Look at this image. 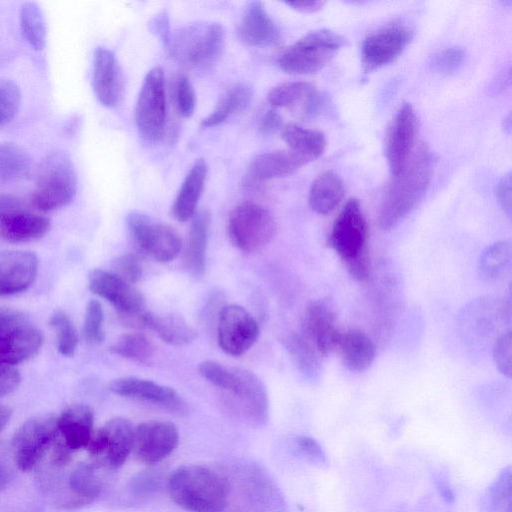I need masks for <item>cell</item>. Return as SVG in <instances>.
Returning a JSON list of instances; mask_svg holds the SVG:
<instances>
[{
	"label": "cell",
	"mask_w": 512,
	"mask_h": 512,
	"mask_svg": "<svg viewBox=\"0 0 512 512\" xmlns=\"http://www.w3.org/2000/svg\"><path fill=\"white\" fill-rule=\"evenodd\" d=\"M433 167V153L426 144H420L385 194L378 216L382 230L394 228L418 205L428 189Z\"/></svg>",
	"instance_id": "1"
},
{
	"label": "cell",
	"mask_w": 512,
	"mask_h": 512,
	"mask_svg": "<svg viewBox=\"0 0 512 512\" xmlns=\"http://www.w3.org/2000/svg\"><path fill=\"white\" fill-rule=\"evenodd\" d=\"M200 375L228 394V403L249 421L261 424L268 418V394L262 380L253 372L205 360L198 366Z\"/></svg>",
	"instance_id": "2"
},
{
	"label": "cell",
	"mask_w": 512,
	"mask_h": 512,
	"mask_svg": "<svg viewBox=\"0 0 512 512\" xmlns=\"http://www.w3.org/2000/svg\"><path fill=\"white\" fill-rule=\"evenodd\" d=\"M170 499L189 512H222L228 501L226 479L202 465H183L168 477Z\"/></svg>",
	"instance_id": "3"
},
{
	"label": "cell",
	"mask_w": 512,
	"mask_h": 512,
	"mask_svg": "<svg viewBox=\"0 0 512 512\" xmlns=\"http://www.w3.org/2000/svg\"><path fill=\"white\" fill-rule=\"evenodd\" d=\"M76 191L77 175L70 156L55 151L38 168L31 204L41 212L54 211L71 203Z\"/></svg>",
	"instance_id": "4"
},
{
	"label": "cell",
	"mask_w": 512,
	"mask_h": 512,
	"mask_svg": "<svg viewBox=\"0 0 512 512\" xmlns=\"http://www.w3.org/2000/svg\"><path fill=\"white\" fill-rule=\"evenodd\" d=\"M170 55L191 68H207L223 51L224 30L215 22H197L171 34L166 46Z\"/></svg>",
	"instance_id": "5"
},
{
	"label": "cell",
	"mask_w": 512,
	"mask_h": 512,
	"mask_svg": "<svg viewBox=\"0 0 512 512\" xmlns=\"http://www.w3.org/2000/svg\"><path fill=\"white\" fill-rule=\"evenodd\" d=\"M344 38L330 29L308 32L278 58L279 67L289 74H311L324 68L344 45Z\"/></svg>",
	"instance_id": "6"
},
{
	"label": "cell",
	"mask_w": 512,
	"mask_h": 512,
	"mask_svg": "<svg viewBox=\"0 0 512 512\" xmlns=\"http://www.w3.org/2000/svg\"><path fill=\"white\" fill-rule=\"evenodd\" d=\"M276 223L271 212L254 202H243L230 212L227 232L231 243L242 252L262 249L273 238Z\"/></svg>",
	"instance_id": "7"
},
{
	"label": "cell",
	"mask_w": 512,
	"mask_h": 512,
	"mask_svg": "<svg viewBox=\"0 0 512 512\" xmlns=\"http://www.w3.org/2000/svg\"><path fill=\"white\" fill-rule=\"evenodd\" d=\"M368 225L360 202L352 198L336 217L329 236V245L345 265L367 259Z\"/></svg>",
	"instance_id": "8"
},
{
	"label": "cell",
	"mask_w": 512,
	"mask_h": 512,
	"mask_svg": "<svg viewBox=\"0 0 512 512\" xmlns=\"http://www.w3.org/2000/svg\"><path fill=\"white\" fill-rule=\"evenodd\" d=\"M167 114L165 77L162 68L149 70L143 80L134 111L137 129L148 141L159 140Z\"/></svg>",
	"instance_id": "9"
},
{
	"label": "cell",
	"mask_w": 512,
	"mask_h": 512,
	"mask_svg": "<svg viewBox=\"0 0 512 512\" xmlns=\"http://www.w3.org/2000/svg\"><path fill=\"white\" fill-rule=\"evenodd\" d=\"M59 435L57 417L36 416L23 423L12 438L17 467L23 472L32 470Z\"/></svg>",
	"instance_id": "10"
},
{
	"label": "cell",
	"mask_w": 512,
	"mask_h": 512,
	"mask_svg": "<svg viewBox=\"0 0 512 512\" xmlns=\"http://www.w3.org/2000/svg\"><path fill=\"white\" fill-rule=\"evenodd\" d=\"M129 233L137 246L161 263L174 260L182 248L179 234L169 225L133 211L127 216Z\"/></svg>",
	"instance_id": "11"
},
{
	"label": "cell",
	"mask_w": 512,
	"mask_h": 512,
	"mask_svg": "<svg viewBox=\"0 0 512 512\" xmlns=\"http://www.w3.org/2000/svg\"><path fill=\"white\" fill-rule=\"evenodd\" d=\"M259 327L255 318L242 306L230 304L219 312L217 339L228 355L245 354L256 342Z\"/></svg>",
	"instance_id": "12"
},
{
	"label": "cell",
	"mask_w": 512,
	"mask_h": 512,
	"mask_svg": "<svg viewBox=\"0 0 512 512\" xmlns=\"http://www.w3.org/2000/svg\"><path fill=\"white\" fill-rule=\"evenodd\" d=\"M412 30L403 23L385 25L365 37L361 61L366 72L378 69L398 58L410 43Z\"/></svg>",
	"instance_id": "13"
},
{
	"label": "cell",
	"mask_w": 512,
	"mask_h": 512,
	"mask_svg": "<svg viewBox=\"0 0 512 512\" xmlns=\"http://www.w3.org/2000/svg\"><path fill=\"white\" fill-rule=\"evenodd\" d=\"M418 130V117L410 103H404L391 120L384 141L389 170L398 175L408 163Z\"/></svg>",
	"instance_id": "14"
},
{
	"label": "cell",
	"mask_w": 512,
	"mask_h": 512,
	"mask_svg": "<svg viewBox=\"0 0 512 512\" xmlns=\"http://www.w3.org/2000/svg\"><path fill=\"white\" fill-rule=\"evenodd\" d=\"M50 228L48 218L30 211L11 196H0V238L9 242H29L43 237Z\"/></svg>",
	"instance_id": "15"
},
{
	"label": "cell",
	"mask_w": 512,
	"mask_h": 512,
	"mask_svg": "<svg viewBox=\"0 0 512 512\" xmlns=\"http://www.w3.org/2000/svg\"><path fill=\"white\" fill-rule=\"evenodd\" d=\"M178 443V429L172 422L150 420L134 427L132 451L144 464L161 462L176 449Z\"/></svg>",
	"instance_id": "16"
},
{
	"label": "cell",
	"mask_w": 512,
	"mask_h": 512,
	"mask_svg": "<svg viewBox=\"0 0 512 512\" xmlns=\"http://www.w3.org/2000/svg\"><path fill=\"white\" fill-rule=\"evenodd\" d=\"M88 287L125 316L137 318L144 312V295L113 271L92 270L88 275Z\"/></svg>",
	"instance_id": "17"
},
{
	"label": "cell",
	"mask_w": 512,
	"mask_h": 512,
	"mask_svg": "<svg viewBox=\"0 0 512 512\" xmlns=\"http://www.w3.org/2000/svg\"><path fill=\"white\" fill-rule=\"evenodd\" d=\"M109 389L122 397L148 402L178 415L187 412L186 402L172 387L138 377H122L113 380Z\"/></svg>",
	"instance_id": "18"
},
{
	"label": "cell",
	"mask_w": 512,
	"mask_h": 512,
	"mask_svg": "<svg viewBox=\"0 0 512 512\" xmlns=\"http://www.w3.org/2000/svg\"><path fill=\"white\" fill-rule=\"evenodd\" d=\"M92 83L102 105L113 108L120 103L124 90L122 70L114 53L105 47L95 50Z\"/></svg>",
	"instance_id": "19"
},
{
	"label": "cell",
	"mask_w": 512,
	"mask_h": 512,
	"mask_svg": "<svg viewBox=\"0 0 512 512\" xmlns=\"http://www.w3.org/2000/svg\"><path fill=\"white\" fill-rule=\"evenodd\" d=\"M38 272V258L30 251H0V296L27 290Z\"/></svg>",
	"instance_id": "20"
},
{
	"label": "cell",
	"mask_w": 512,
	"mask_h": 512,
	"mask_svg": "<svg viewBox=\"0 0 512 512\" xmlns=\"http://www.w3.org/2000/svg\"><path fill=\"white\" fill-rule=\"evenodd\" d=\"M341 331L332 309L323 301L311 302L303 316V335L322 356L336 350Z\"/></svg>",
	"instance_id": "21"
},
{
	"label": "cell",
	"mask_w": 512,
	"mask_h": 512,
	"mask_svg": "<svg viewBox=\"0 0 512 512\" xmlns=\"http://www.w3.org/2000/svg\"><path fill=\"white\" fill-rule=\"evenodd\" d=\"M241 41L251 47H268L280 42V30L259 1L250 2L241 17L238 29Z\"/></svg>",
	"instance_id": "22"
},
{
	"label": "cell",
	"mask_w": 512,
	"mask_h": 512,
	"mask_svg": "<svg viewBox=\"0 0 512 512\" xmlns=\"http://www.w3.org/2000/svg\"><path fill=\"white\" fill-rule=\"evenodd\" d=\"M307 164L289 150L265 152L257 155L249 164L245 183L254 186L264 181L290 175Z\"/></svg>",
	"instance_id": "23"
},
{
	"label": "cell",
	"mask_w": 512,
	"mask_h": 512,
	"mask_svg": "<svg viewBox=\"0 0 512 512\" xmlns=\"http://www.w3.org/2000/svg\"><path fill=\"white\" fill-rule=\"evenodd\" d=\"M136 319L141 326L154 331L162 341L173 346L187 345L197 338L196 330L179 314L144 311Z\"/></svg>",
	"instance_id": "24"
},
{
	"label": "cell",
	"mask_w": 512,
	"mask_h": 512,
	"mask_svg": "<svg viewBox=\"0 0 512 512\" xmlns=\"http://www.w3.org/2000/svg\"><path fill=\"white\" fill-rule=\"evenodd\" d=\"M207 174L208 165L205 159L195 160L185 176L172 206V213L177 221L185 222L196 214Z\"/></svg>",
	"instance_id": "25"
},
{
	"label": "cell",
	"mask_w": 512,
	"mask_h": 512,
	"mask_svg": "<svg viewBox=\"0 0 512 512\" xmlns=\"http://www.w3.org/2000/svg\"><path fill=\"white\" fill-rule=\"evenodd\" d=\"M275 107L293 108L299 106L305 116H312L320 107V95L316 87L305 81H292L272 88L267 96Z\"/></svg>",
	"instance_id": "26"
},
{
	"label": "cell",
	"mask_w": 512,
	"mask_h": 512,
	"mask_svg": "<svg viewBox=\"0 0 512 512\" xmlns=\"http://www.w3.org/2000/svg\"><path fill=\"white\" fill-rule=\"evenodd\" d=\"M42 342L41 332L31 323L0 337V366L14 367L31 358L39 351Z\"/></svg>",
	"instance_id": "27"
},
{
	"label": "cell",
	"mask_w": 512,
	"mask_h": 512,
	"mask_svg": "<svg viewBox=\"0 0 512 512\" xmlns=\"http://www.w3.org/2000/svg\"><path fill=\"white\" fill-rule=\"evenodd\" d=\"M93 412L83 404L66 408L59 417V432L66 444L73 450L86 448L93 433Z\"/></svg>",
	"instance_id": "28"
},
{
	"label": "cell",
	"mask_w": 512,
	"mask_h": 512,
	"mask_svg": "<svg viewBox=\"0 0 512 512\" xmlns=\"http://www.w3.org/2000/svg\"><path fill=\"white\" fill-rule=\"evenodd\" d=\"M336 350L343 364L353 372L367 370L376 357L373 341L364 332L356 329L340 333Z\"/></svg>",
	"instance_id": "29"
},
{
	"label": "cell",
	"mask_w": 512,
	"mask_h": 512,
	"mask_svg": "<svg viewBox=\"0 0 512 512\" xmlns=\"http://www.w3.org/2000/svg\"><path fill=\"white\" fill-rule=\"evenodd\" d=\"M101 428L106 438V462L109 467L117 469L126 462L132 452L134 426L128 419L115 417Z\"/></svg>",
	"instance_id": "30"
},
{
	"label": "cell",
	"mask_w": 512,
	"mask_h": 512,
	"mask_svg": "<svg viewBox=\"0 0 512 512\" xmlns=\"http://www.w3.org/2000/svg\"><path fill=\"white\" fill-rule=\"evenodd\" d=\"M281 136L289 151L299 156L306 163L317 159L327 146L325 135L315 129L305 128L295 123L284 125Z\"/></svg>",
	"instance_id": "31"
},
{
	"label": "cell",
	"mask_w": 512,
	"mask_h": 512,
	"mask_svg": "<svg viewBox=\"0 0 512 512\" xmlns=\"http://www.w3.org/2000/svg\"><path fill=\"white\" fill-rule=\"evenodd\" d=\"M209 227L210 214L207 211L193 216L184 252L185 268L193 275H201L205 269Z\"/></svg>",
	"instance_id": "32"
},
{
	"label": "cell",
	"mask_w": 512,
	"mask_h": 512,
	"mask_svg": "<svg viewBox=\"0 0 512 512\" xmlns=\"http://www.w3.org/2000/svg\"><path fill=\"white\" fill-rule=\"evenodd\" d=\"M70 494L63 504L67 509H78L92 503L101 492V482L91 464L81 463L70 473L68 478Z\"/></svg>",
	"instance_id": "33"
},
{
	"label": "cell",
	"mask_w": 512,
	"mask_h": 512,
	"mask_svg": "<svg viewBox=\"0 0 512 512\" xmlns=\"http://www.w3.org/2000/svg\"><path fill=\"white\" fill-rule=\"evenodd\" d=\"M344 194V182L341 177L333 171H325L311 184L309 205L316 213L326 215L340 204Z\"/></svg>",
	"instance_id": "34"
},
{
	"label": "cell",
	"mask_w": 512,
	"mask_h": 512,
	"mask_svg": "<svg viewBox=\"0 0 512 512\" xmlns=\"http://www.w3.org/2000/svg\"><path fill=\"white\" fill-rule=\"evenodd\" d=\"M251 89L245 84H236L228 88L220 97L215 108L201 121L205 128L224 122L231 115L246 109L251 101Z\"/></svg>",
	"instance_id": "35"
},
{
	"label": "cell",
	"mask_w": 512,
	"mask_h": 512,
	"mask_svg": "<svg viewBox=\"0 0 512 512\" xmlns=\"http://www.w3.org/2000/svg\"><path fill=\"white\" fill-rule=\"evenodd\" d=\"M286 349L298 368L306 376H314L320 369V354L313 344L303 335L292 333L285 339Z\"/></svg>",
	"instance_id": "36"
},
{
	"label": "cell",
	"mask_w": 512,
	"mask_h": 512,
	"mask_svg": "<svg viewBox=\"0 0 512 512\" xmlns=\"http://www.w3.org/2000/svg\"><path fill=\"white\" fill-rule=\"evenodd\" d=\"M512 249L508 241H498L487 247L479 258V275L486 281L496 280L510 267Z\"/></svg>",
	"instance_id": "37"
},
{
	"label": "cell",
	"mask_w": 512,
	"mask_h": 512,
	"mask_svg": "<svg viewBox=\"0 0 512 512\" xmlns=\"http://www.w3.org/2000/svg\"><path fill=\"white\" fill-rule=\"evenodd\" d=\"M31 158L26 151L13 143H0V182H12L27 176Z\"/></svg>",
	"instance_id": "38"
},
{
	"label": "cell",
	"mask_w": 512,
	"mask_h": 512,
	"mask_svg": "<svg viewBox=\"0 0 512 512\" xmlns=\"http://www.w3.org/2000/svg\"><path fill=\"white\" fill-rule=\"evenodd\" d=\"M110 352L136 362H147L155 352L153 342L143 333L121 335L109 348Z\"/></svg>",
	"instance_id": "39"
},
{
	"label": "cell",
	"mask_w": 512,
	"mask_h": 512,
	"mask_svg": "<svg viewBox=\"0 0 512 512\" xmlns=\"http://www.w3.org/2000/svg\"><path fill=\"white\" fill-rule=\"evenodd\" d=\"M20 23L26 41L36 50L46 44V23L41 8L35 2H25L20 9Z\"/></svg>",
	"instance_id": "40"
},
{
	"label": "cell",
	"mask_w": 512,
	"mask_h": 512,
	"mask_svg": "<svg viewBox=\"0 0 512 512\" xmlns=\"http://www.w3.org/2000/svg\"><path fill=\"white\" fill-rule=\"evenodd\" d=\"M49 325L56 333L59 353L67 357L73 356L77 348L78 337L69 316L64 311L57 310L51 315Z\"/></svg>",
	"instance_id": "41"
},
{
	"label": "cell",
	"mask_w": 512,
	"mask_h": 512,
	"mask_svg": "<svg viewBox=\"0 0 512 512\" xmlns=\"http://www.w3.org/2000/svg\"><path fill=\"white\" fill-rule=\"evenodd\" d=\"M511 495V470L510 467L503 469L497 479L488 488L484 506L487 511H496L509 503Z\"/></svg>",
	"instance_id": "42"
},
{
	"label": "cell",
	"mask_w": 512,
	"mask_h": 512,
	"mask_svg": "<svg viewBox=\"0 0 512 512\" xmlns=\"http://www.w3.org/2000/svg\"><path fill=\"white\" fill-rule=\"evenodd\" d=\"M104 313L99 301L91 299L86 306L83 336L88 343L97 344L104 339L103 330Z\"/></svg>",
	"instance_id": "43"
},
{
	"label": "cell",
	"mask_w": 512,
	"mask_h": 512,
	"mask_svg": "<svg viewBox=\"0 0 512 512\" xmlns=\"http://www.w3.org/2000/svg\"><path fill=\"white\" fill-rule=\"evenodd\" d=\"M21 104L19 87L9 79L0 78V127L10 122Z\"/></svg>",
	"instance_id": "44"
},
{
	"label": "cell",
	"mask_w": 512,
	"mask_h": 512,
	"mask_svg": "<svg viewBox=\"0 0 512 512\" xmlns=\"http://www.w3.org/2000/svg\"><path fill=\"white\" fill-rule=\"evenodd\" d=\"M175 104L182 117L189 118L195 110V92L186 76H179L175 83Z\"/></svg>",
	"instance_id": "45"
},
{
	"label": "cell",
	"mask_w": 512,
	"mask_h": 512,
	"mask_svg": "<svg viewBox=\"0 0 512 512\" xmlns=\"http://www.w3.org/2000/svg\"><path fill=\"white\" fill-rule=\"evenodd\" d=\"M511 352L512 337L511 331L508 330L496 339L493 346L494 363L499 372L508 378L511 377Z\"/></svg>",
	"instance_id": "46"
},
{
	"label": "cell",
	"mask_w": 512,
	"mask_h": 512,
	"mask_svg": "<svg viewBox=\"0 0 512 512\" xmlns=\"http://www.w3.org/2000/svg\"><path fill=\"white\" fill-rule=\"evenodd\" d=\"M463 60V49L460 47H449L440 51L434 57L433 66L442 74H450L458 69Z\"/></svg>",
	"instance_id": "47"
},
{
	"label": "cell",
	"mask_w": 512,
	"mask_h": 512,
	"mask_svg": "<svg viewBox=\"0 0 512 512\" xmlns=\"http://www.w3.org/2000/svg\"><path fill=\"white\" fill-rule=\"evenodd\" d=\"M114 268V273L131 284L139 281L142 276L141 263L138 257L131 253L124 254L117 258L115 260Z\"/></svg>",
	"instance_id": "48"
},
{
	"label": "cell",
	"mask_w": 512,
	"mask_h": 512,
	"mask_svg": "<svg viewBox=\"0 0 512 512\" xmlns=\"http://www.w3.org/2000/svg\"><path fill=\"white\" fill-rule=\"evenodd\" d=\"M29 323V320L19 311L0 308V337L11 334Z\"/></svg>",
	"instance_id": "49"
},
{
	"label": "cell",
	"mask_w": 512,
	"mask_h": 512,
	"mask_svg": "<svg viewBox=\"0 0 512 512\" xmlns=\"http://www.w3.org/2000/svg\"><path fill=\"white\" fill-rule=\"evenodd\" d=\"M296 445L299 451L312 463L319 466H326L327 459L319 443L308 436H299L296 439Z\"/></svg>",
	"instance_id": "50"
},
{
	"label": "cell",
	"mask_w": 512,
	"mask_h": 512,
	"mask_svg": "<svg viewBox=\"0 0 512 512\" xmlns=\"http://www.w3.org/2000/svg\"><path fill=\"white\" fill-rule=\"evenodd\" d=\"M158 485L159 480L157 476L150 472H143L131 480V491L136 497H146L157 490Z\"/></svg>",
	"instance_id": "51"
},
{
	"label": "cell",
	"mask_w": 512,
	"mask_h": 512,
	"mask_svg": "<svg viewBox=\"0 0 512 512\" xmlns=\"http://www.w3.org/2000/svg\"><path fill=\"white\" fill-rule=\"evenodd\" d=\"M20 380V374L14 367L0 366V398L13 392Z\"/></svg>",
	"instance_id": "52"
},
{
	"label": "cell",
	"mask_w": 512,
	"mask_h": 512,
	"mask_svg": "<svg viewBox=\"0 0 512 512\" xmlns=\"http://www.w3.org/2000/svg\"><path fill=\"white\" fill-rule=\"evenodd\" d=\"M496 198L502 210L511 215V175H504L496 186Z\"/></svg>",
	"instance_id": "53"
},
{
	"label": "cell",
	"mask_w": 512,
	"mask_h": 512,
	"mask_svg": "<svg viewBox=\"0 0 512 512\" xmlns=\"http://www.w3.org/2000/svg\"><path fill=\"white\" fill-rule=\"evenodd\" d=\"M52 463L58 467L67 465L72 459L73 450L66 444L61 434L51 446Z\"/></svg>",
	"instance_id": "54"
},
{
	"label": "cell",
	"mask_w": 512,
	"mask_h": 512,
	"mask_svg": "<svg viewBox=\"0 0 512 512\" xmlns=\"http://www.w3.org/2000/svg\"><path fill=\"white\" fill-rule=\"evenodd\" d=\"M282 128V117L276 110H267L262 115L259 122V129L263 134H272Z\"/></svg>",
	"instance_id": "55"
},
{
	"label": "cell",
	"mask_w": 512,
	"mask_h": 512,
	"mask_svg": "<svg viewBox=\"0 0 512 512\" xmlns=\"http://www.w3.org/2000/svg\"><path fill=\"white\" fill-rule=\"evenodd\" d=\"M151 26L153 32H155L163 44L167 46L171 36L168 16L164 12L158 14L152 20Z\"/></svg>",
	"instance_id": "56"
},
{
	"label": "cell",
	"mask_w": 512,
	"mask_h": 512,
	"mask_svg": "<svg viewBox=\"0 0 512 512\" xmlns=\"http://www.w3.org/2000/svg\"><path fill=\"white\" fill-rule=\"evenodd\" d=\"M286 5L291 7L292 9L302 12V13H312L320 10L325 2L318 0H304V1H288L285 2Z\"/></svg>",
	"instance_id": "57"
},
{
	"label": "cell",
	"mask_w": 512,
	"mask_h": 512,
	"mask_svg": "<svg viewBox=\"0 0 512 512\" xmlns=\"http://www.w3.org/2000/svg\"><path fill=\"white\" fill-rule=\"evenodd\" d=\"M12 416V410L8 406L0 405V432L6 427Z\"/></svg>",
	"instance_id": "58"
},
{
	"label": "cell",
	"mask_w": 512,
	"mask_h": 512,
	"mask_svg": "<svg viewBox=\"0 0 512 512\" xmlns=\"http://www.w3.org/2000/svg\"><path fill=\"white\" fill-rule=\"evenodd\" d=\"M11 478V472L10 470L4 466L3 464H0V492L5 489L7 484L9 483Z\"/></svg>",
	"instance_id": "59"
}]
</instances>
